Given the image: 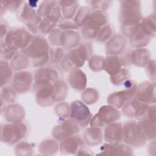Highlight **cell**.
I'll list each match as a JSON object with an SVG mask.
<instances>
[{
  "label": "cell",
  "instance_id": "1",
  "mask_svg": "<svg viewBox=\"0 0 156 156\" xmlns=\"http://www.w3.org/2000/svg\"><path fill=\"white\" fill-rule=\"evenodd\" d=\"M120 21L124 27V34L127 35L130 29L133 35L137 32L133 29H138V22L141 20L140 5L139 1H121Z\"/></svg>",
  "mask_w": 156,
  "mask_h": 156
},
{
  "label": "cell",
  "instance_id": "2",
  "mask_svg": "<svg viewBox=\"0 0 156 156\" xmlns=\"http://www.w3.org/2000/svg\"><path fill=\"white\" fill-rule=\"evenodd\" d=\"M49 47L47 41L41 37H36L24 49V52L32 59L34 66L44 64L48 60Z\"/></svg>",
  "mask_w": 156,
  "mask_h": 156
},
{
  "label": "cell",
  "instance_id": "3",
  "mask_svg": "<svg viewBox=\"0 0 156 156\" xmlns=\"http://www.w3.org/2000/svg\"><path fill=\"white\" fill-rule=\"evenodd\" d=\"M90 49L88 43H82L77 48L71 49L62 62L63 68L68 71L81 66L88 58L91 53Z\"/></svg>",
  "mask_w": 156,
  "mask_h": 156
},
{
  "label": "cell",
  "instance_id": "4",
  "mask_svg": "<svg viewBox=\"0 0 156 156\" xmlns=\"http://www.w3.org/2000/svg\"><path fill=\"white\" fill-rule=\"evenodd\" d=\"M32 35L23 29H13L4 37V46L15 51L25 49L32 41Z\"/></svg>",
  "mask_w": 156,
  "mask_h": 156
},
{
  "label": "cell",
  "instance_id": "5",
  "mask_svg": "<svg viewBox=\"0 0 156 156\" xmlns=\"http://www.w3.org/2000/svg\"><path fill=\"white\" fill-rule=\"evenodd\" d=\"M107 23L105 14L101 11H94L90 13L85 23L82 26V34L86 38L94 39L96 37L100 27Z\"/></svg>",
  "mask_w": 156,
  "mask_h": 156
},
{
  "label": "cell",
  "instance_id": "6",
  "mask_svg": "<svg viewBox=\"0 0 156 156\" xmlns=\"http://www.w3.org/2000/svg\"><path fill=\"white\" fill-rule=\"evenodd\" d=\"M1 138H4V142L14 143L17 142L25 135L26 132V126L22 124L16 122L13 124L4 125L2 127Z\"/></svg>",
  "mask_w": 156,
  "mask_h": 156
},
{
  "label": "cell",
  "instance_id": "7",
  "mask_svg": "<svg viewBox=\"0 0 156 156\" xmlns=\"http://www.w3.org/2000/svg\"><path fill=\"white\" fill-rule=\"evenodd\" d=\"M120 116L119 112L114 107L104 106L99 112L92 119L91 125L93 127L103 126L104 124H108L118 119Z\"/></svg>",
  "mask_w": 156,
  "mask_h": 156
},
{
  "label": "cell",
  "instance_id": "8",
  "mask_svg": "<svg viewBox=\"0 0 156 156\" xmlns=\"http://www.w3.org/2000/svg\"><path fill=\"white\" fill-rule=\"evenodd\" d=\"M88 108L80 101H74L71 104V117L79 126L85 127L91 119Z\"/></svg>",
  "mask_w": 156,
  "mask_h": 156
},
{
  "label": "cell",
  "instance_id": "9",
  "mask_svg": "<svg viewBox=\"0 0 156 156\" xmlns=\"http://www.w3.org/2000/svg\"><path fill=\"white\" fill-rule=\"evenodd\" d=\"M79 126L74 120L65 121L53 130V135L58 140L66 138L68 135L77 132L79 130Z\"/></svg>",
  "mask_w": 156,
  "mask_h": 156
},
{
  "label": "cell",
  "instance_id": "10",
  "mask_svg": "<svg viewBox=\"0 0 156 156\" xmlns=\"http://www.w3.org/2000/svg\"><path fill=\"white\" fill-rule=\"evenodd\" d=\"M32 77L30 73L20 72L15 74L13 79V86L18 92H25L30 88Z\"/></svg>",
  "mask_w": 156,
  "mask_h": 156
},
{
  "label": "cell",
  "instance_id": "11",
  "mask_svg": "<svg viewBox=\"0 0 156 156\" xmlns=\"http://www.w3.org/2000/svg\"><path fill=\"white\" fill-rule=\"evenodd\" d=\"M122 140L131 145L136 142L141 144L144 141L138 133L137 125L135 122H129L125 125L124 131L122 130Z\"/></svg>",
  "mask_w": 156,
  "mask_h": 156
},
{
  "label": "cell",
  "instance_id": "12",
  "mask_svg": "<svg viewBox=\"0 0 156 156\" xmlns=\"http://www.w3.org/2000/svg\"><path fill=\"white\" fill-rule=\"evenodd\" d=\"M134 88L135 87L130 90H128L127 91L116 92V93L111 94L108 99L109 104L115 107L121 108V105L125 103V101L131 98V96L133 97L134 96L135 93Z\"/></svg>",
  "mask_w": 156,
  "mask_h": 156
},
{
  "label": "cell",
  "instance_id": "13",
  "mask_svg": "<svg viewBox=\"0 0 156 156\" xmlns=\"http://www.w3.org/2000/svg\"><path fill=\"white\" fill-rule=\"evenodd\" d=\"M105 141L110 143H118L122 140V129L119 123L111 124L105 130Z\"/></svg>",
  "mask_w": 156,
  "mask_h": 156
},
{
  "label": "cell",
  "instance_id": "14",
  "mask_svg": "<svg viewBox=\"0 0 156 156\" xmlns=\"http://www.w3.org/2000/svg\"><path fill=\"white\" fill-rule=\"evenodd\" d=\"M126 41L121 35H116L111 38L106 44L107 53L108 54H119L125 48Z\"/></svg>",
  "mask_w": 156,
  "mask_h": 156
},
{
  "label": "cell",
  "instance_id": "15",
  "mask_svg": "<svg viewBox=\"0 0 156 156\" xmlns=\"http://www.w3.org/2000/svg\"><path fill=\"white\" fill-rule=\"evenodd\" d=\"M79 34L74 31H65L60 35V44L65 48H74L79 43Z\"/></svg>",
  "mask_w": 156,
  "mask_h": 156
},
{
  "label": "cell",
  "instance_id": "16",
  "mask_svg": "<svg viewBox=\"0 0 156 156\" xmlns=\"http://www.w3.org/2000/svg\"><path fill=\"white\" fill-rule=\"evenodd\" d=\"M138 88H140L137 93H136L138 100L141 101V102L143 103L152 102L151 93H155V90L152 91V90L155 89L154 83L152 85V83H147V82L146 83H144L142 85H140V87Z\"/></svg>",
  "mask_w": 156,
  "mask_h": 156
},
{
  "label": "cell",
  "instance_id": "17",
  "mask_svg": "<svg viewBox=\"0 0 156 156\" xmlns=\"http://www.w3.org/2000/svg\"><path fill=\"white\" fill-rule=\"evenodd\" d=\"M69 83L75 89L80 90L85 88L86 85V77L80 70L77 69L71 73L69 77Z\"/></svg>",
  "mask_w": 156,
  "mask_h": 156
},
{
  "label": "cell",
  "instance_id": "18",
  "mask_svg": "<svg viewBox=\"0 0 156 156\" xmlns=\"http://www.w3.org/2000/svg\"><path fill=\"white\" fill-rule=\"evenodd\" d=\"M84 138L86 142L89 144H98L102 140L101 130L98 127L93 128L92 127L85 131Z\"/></svg>",
  "mask_w": 156,
  "mask_h": 156
},
{
  "label": "cell",
  "instance_id": "19",
  "mask_svg": "<svg viewBox=\"0 0 156 156\" xmlns=\"http://www.w3.org/2000/svg\"><path fill=\"white\" fill-rule=\"evenodd\" d=\"M149 56L148 51L138 49L132 52V63L138 66H143L147 64Z\"/></svg>",
  "mask_w": 156,
  "mask_h": 156
},
{
  "label": "cell",
  "instance_id": "20",
  "mask_svg": "<svg viewBox=\"0 0 156 156\" xmlns=\"http://www.w3.org/2000/svg\"><path fill=\"white\" fill-rule=\"evenodd\" d=\"M107 62L105 64V68L106 71L111 75L116 76L121 71V62L119 58L116 57H108L107 58Z\"/></svg>",
  "mask_w": 156,
  "mask_h": 156
},
{
  "label": "cell",
  "instance_id": "21",
  "mask_svg": "<svg viewBox=\"0 0 156 156\" xmlns=\"http://www.w3.org/2000/svg\"><path fill=\"white\" fill-rule=\"evenodd\" d=\"M58 3L62 6L63 15L66 18H71L74 15L79 5L77 1H58Z\"/></svg>",
  "mask_w": 156,
  "mask_h": 156
},
{
  "label": "cell",
  "instance_id": "22",
  "mask_svg": "<svg viewBox=\"0 0 156 156\" xmlns=\"http://www.w3.org/2000/svg\"><path fill=\"white\" fill-rule=\"evenodd\" d=\"M64 82H56L54 85V91L52 95V100L53 101H60L65 98L67 88Z\"/></svg>",
  "mask_w": 156,
  "mask_h": 156
},
{
  "label": "cell",
  "instance_id": "23",
  "mask_svg": "<svg viewBox=\"0 0 156 156\" xmlns=\"http://www.w3.org/2000/svg\"><path fill=\"white\" fill-rule=\"evenodd\" d=\"M28 60L27 57L23 54H17L14 56L11 62V66L13 69L16 71L24 69L27 66Z\"/></svg>",
  "mask_w": 156,
  "mask_h": 156
},
{
  "label": "cell",
  "instance_id": "24",
  "mask_svg": "<svg viewBox=\"0 0 156 156\" xmlns=\"http://www.w3.org/2000/svg\"><path fill=\"white\" fill-rule=\"evenodd\" d=\"M79 10L75 18V22L77 26H82L85 23L91 13L90 9L87 6H83Z\"/></svg>",
  "mask_w": 156,
  "mask_h": 156
},
{
  "label": "cell",
  "instance_id": "25",
  "mask_svg": "<svg viewBox=\"0 0 156 156\" xmlns=\"http://www.w3.org/2000/svg\"><path fill=\"white\" fill-rule=\"evenodd\" d=\"M112 33V30L110 26L105 25L99 30V32L96 35L97 40H99L102 42L107 41L110 37Z\"/></svg>",
  "mask_w": 156,
  "mask_h": 156
},
{
  "label": "cell",
  "instance_id": "26",
  "mask_svg": "<svg viewBox=\"0 0 156 156\" xmlns=\"http://www.w3.org/2000/svg\"><path fill=\"white\" fill-rule=\"evenodd\" d=\"M103 57L94 56L90 62V66L91 69L94 70L95 69L98 71L105 68V62L103 59Z\"/></svg>",
  "mask_w": 156,
  "mask_h": 156
},
{
  "label": "cell",
  "instance_id": "27",
  "mask_svg": "<svg viewBox=\"0 0 156 156\" xmlns=\"http://www.w3.org/2000/svg\"><path fill=\"white\" fill-rule=\"evenodd\" d=\"M97 91L94 92V90L88 89L82 94V99L87 104H91L97 99Z\"/></svg>",
  "mask_w": 156,
  "mask_h": 156
},
{
  "label": "cell",
  "instance_id": "28",
  "mask_svg": "<svg viewBox=\"0 0 156 156\" xmlns=\"http://www.w3.org/2000/svg\"><path fill=\"white\" fill-rule=\"evenodd\" d=\"M2 90L4 91V101H5L7 102L12 103L16 98V93L15 91L9 87H4L2 88Z\"/></svg>",
  "mask_w": 156,
  "mask_h": 156
},
{
  "label": "cell",
  "instance_id": "29",
  "mask_svg": "<svg viewBox=\"0 0 156 156\" xmlns=\"http://www.w3.org/2000/svg\"><path fill=\"white\" fill-rule=\"evenodd\" d=\"M24 1H7L3 2L2 4H4V7L12 10H18L19 8H20V5H22Z\"/></svg>",
  "mask_w": 156,
  "mask_h": 156
},
{
  "label": "cell",
  "instance_id": "30",
  "mask_svg": "<svg viewBox=\"0 0 156 156\" xmlns=\"http://www.w3.org/2000/svg\"><path fill=\"white\" fill-rule=\"evenodd\" d=\"M68 21H63V23H60L59 26L61 28H63V29H66L67 30L69 29H77L78 26H77L76 24H73V22L70 21L69 20H68L69 19H67Z\"/></svg>",
  "mask_w": 156,
  "mask_h": 156
}]
</instances>
